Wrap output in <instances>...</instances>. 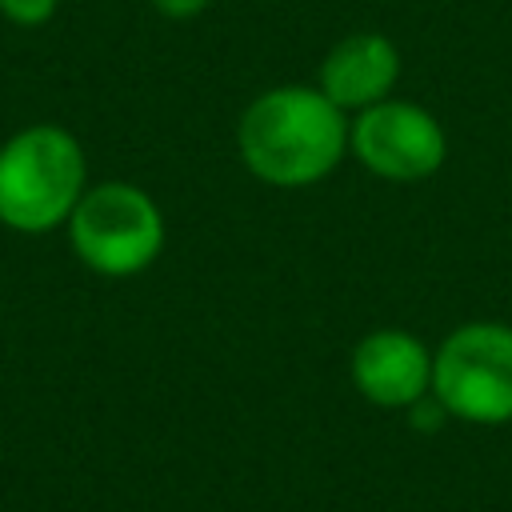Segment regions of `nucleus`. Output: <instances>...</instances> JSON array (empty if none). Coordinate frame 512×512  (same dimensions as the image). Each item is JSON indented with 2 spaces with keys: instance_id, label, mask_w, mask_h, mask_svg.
<instances>
[{
  "instance_id": "5",
  "label": "nucleus",
  "mask_w": 512,
  "mask_h": 512,
  "mask_svg": "<svg viewBox=\"0 0 512 512\" xmlns=\"http://www.w3.org/2000/svg\"><path fill=\"white\" fill-rule=\"evenodd\" d=\"M348 144L372 176H384L396 184L440 172L448 156V136L440 120L428 108L408 104V100H380L364 108L352 120Z\"/></svg>"
},
{
  "instance_id": "2",
  "label": "nucleus",
  "mask_w": 512,
  "mask_h": 512,
  "mask_svg": "<svg viewBox=\"0 0 512 512\" xmlns=\"http://www.w3.org/2000/svg\"><path fill=\"white\" fill-rule=\"evenodd\" d=\"M88 188L80 140L60 124H28L0 144V224L44 236L68 224Z\"/></svg>"
},
{
  "instance_id": "4",
  "label": "nucleus",
  "mask_w": 512,
  "mask_h": 512,
  "mask_svg": "<svg viewBox=\"0 0 512 512\" xmlns=\"http://www.w3.org/2000/svg\"><path fill=\"white\" fill-rule=\"evenodd\" d=\"M432 396L464 424L512 420V328L472 320L432 352Z\"/></svg>"
},
{
  "instance_id": "9",
  "label": "nucleus",
  "mask_w": 512,
  "mask_h": 512,
  "mask_svg": "<svg viewBox=\"0 0 512 512\" xmlns=\"http://www.w3.org/2000/svg\"><path fill=\"white\" fill-rule=\"evenodd\" d=\"M208 4H212V0H152V8H156V12H164V16H172V20L200 16Z\"/></svg>"
},
{
  "instance_id": "7",
  "label": "nucleus",
  "mask_w": 512,
  "mask_h": 512,
  "mask_svg": "<svg viewBox=\"0 0 512 512\" xmlns=\"http://www.w3.org/2000/svg\"><path fill=\"white\" fill-rule=\"evenodd\" d=\"M400 76V52L380 32H352L344 36L320 64V92L344 108L364 112L380 100H388L392 84Z\"/></svg>"
},
{
  "instance_id": "6",
  "label": "nucleus",
  "mask_w": 512,
  "mask_h": 512,
  "mask_svg": "<svg viewBox=\"0 0 512 512\" xmlns=\"http://www.w3.org/2000/svg\"><path fill=\"white\" fill-rule=\"evenodd\" d=\"M352 384L376 408H412L432 392V352L404 328H376L352 348Z\"/></svg>"
},
{
  "instance_id": "8",
  "label": "nucleus",
  "mask_w": 512,
  "mask_h": 512,
  "mask_svg": "<svg viewBox=\"0 0 512 512\" xmlns=\"http://www.w3.org/2000/svg\"><path fill=\"white\" fill-rule=\"evenodd\" d=\"M60 0H0V16L16 28H40L56 16Z\"/></svg>"
},
{
  "instance_id": "3",
  "label": "nucleus",
  "mask_w": 512,
  "mask_h": 512,
  "mask_svg": "<svg viewBox=\"0 0 512 512\" xmlns=\"http://www.w3.org/2000/svg\"><path fill=\"white\" fill-rule=\"evenodd\" d=\"M64 228L76 260L108 280L152 268L164 248V216L156 200L128 180H104L84 188Z\"/></svg>"
},
{
  "instance_id": "1",
  "label": "nucleus",
  "mask_w": 512,
  "mask_h": 512,
  "mask_svg": "<svg viewBox=\"0 0 512 512\" xmlns=\"http://www.w3.org/2000/svg\"><path fill=\"white\" fill-rule=\"evenodd\" d=\"M352 124L312 84H280L260 92L236 128L244 168L272 188H304L324 180L348 152Z\"/></svg>"
}]
</instances>
